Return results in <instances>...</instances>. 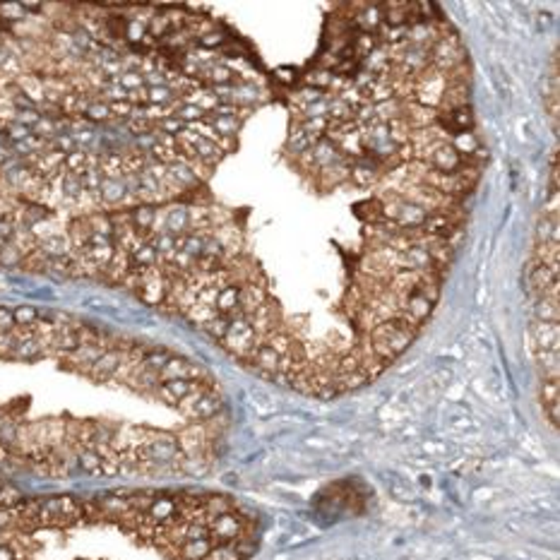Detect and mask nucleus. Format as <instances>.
Returning <instances> with one entry per match:
<instances>
[{"label":"nucleus","instance_id":"6e6552de","mask_svg":"<svg viewBox=\"0 0 560 560\" xmlns=\"http://www.w3.org/2000/svg\"><path fill=\"white\" fill-rule=\"evenodd\" d=\"M239 301H241V284H226L216 294L214 310L219 315H239Z\"/></svg>","mask_w":560,"mask_h":560},{"label":"nucleus","instance_id":"c85d7f7f","mask_svg":"<svg viewBox=\"0 0 560 560\" xmlns=\"http://www.w3.org/2000/svg\"><path fill=\"white\" fill-rule=\"evenodd\" d=\"M111 109V118H120V120H130V115H133L135 106L125 99V102H111L109 104Z\"/></svg>","mask_w":560,"mask_h":560},{"label":"nucleus","instance_id":"a878e982","mask_svg":"<svg viewBox=\"0 0 560 560\" xmlns=\"http://www.w3.org/2000/svg\"><path fill=\"white\" fill-rule=\"evenodd\" d=\"M144 37H147V24L138 22V19H128V27H125V39L138 46Z\"/></svg>","mask_w":560,"mask_h":560},{"label":"nucleus","instance_id":"423d86ee","mask_svg":"<svg viewBox=\"0 0 560 560\" xmlns=\"http://www.w3.org/2000/svg\"><path fill=\"white\" fill-rule=\"evenodd\" d=\"M99 203L106 207H123L128 203V188H125L123 176L120 178H104L102 188H99Z\"/></svg>","mask_w":560,"mask_h":560},{"label":"nucleus","instance_id":"72a5a7b5","mask_svg":"<svg viewBox=\"0 0 560 560\" xmlns=\"http://www.w3.org/2000/svg\"><path fill=\"white\" fill-rule=\"evenodd\" d=\"M10 159H12V152H10L8 147H0V166H3V164H8Z\"/></svg>","mask_w":560,"mask_h":560},{"label":"nucleus","instance_id":"4468645a","mask_svg":"<svg viewBox=\"0 0 560 560\" xmlns=\"http://www.w3.org/2000/svg\"><path fill=\"white\" fill-rule=\"evenodd\" d=\"M171 115H174V118H178L183 125L203 123V120L207 118V113H205V111H200L198 106H193V104L183 102V99H180V104H176L174 109H171Z\"/></svg>","mask_w":560,"mask_h":560},{"label":"nucleus","instance_id":"ddd939ff","mask_svg":"<svg viewBox=\"0 0 560 560\" xmlns=\"http://www.w3.org/2000/svg\"><path fill=\"white\" fill-rule=\"evenodd\" d=\"M149 241H152V245H154V250H156V255H159L161 262H169L171 255L178 250V236L169 234V231H159V234H154Z\"/></svg>","mask_w":560,"mask_h":560},{"label":"nucleus","instance_id":"1a4fd4ad","mask_svg":"<svg viewBox=\"0 0 560 560\" xmlns=\"http://www.w3.org/2000/svg\"><path fill=\"white\" fill-rule=\"evenodd\" d=\"M534 315H536V322H553V325H558L560 322V301L551 299V296H539L536 306H534Z\"/></svg>","mask_w":560,"mask_h":560},{"label":"nucleus","instance_id":"9b49d317","mask_svg":"<svg viewBox=\"0 0 560 560\" xmlns=\"http://www.w3.org/2000/svg\"><path fill=\"white\" fill-rule=\"evenodd\" d=\"M459 106H469V84H450L447 82L440 109L452 111V109H459Z\"/></svg>","mask_w":560,"mask_h":560},{"label":"nucleus","instance_id":"6ab92c4d","mask_svg":"<svg viewBox=\"0 0 560 560\" xmlns=\"http://www.w3.org/2000/svg\"><path fill=\"white\" fill-rule=\"evenodd\" d=\"M452 147L457 149L459 152V156H472L474 152H476L478 147H481V144H478V140L474 138V133H459V135H452Z\"/></svg>","mask_w":560,"mask_h":560},{"label":"nucleus","instance_id":"5701e85b","mask_svg":"<svg viewBox=\"0 0 560 560\" xmlns=\"http://www.w3.org/2000/svg\"><path fill=\"white\" fill-rule=\"evenodd\" d=\"M22 19H27V12H24L19 3L0 5V22H8V27H10L12 22H22Z\"/></svg>","mask_w":560,"mask_h":560},{"label":"nucleus","instance_id":"412c9836","mask_svg":"<svg viewBox=\"0 0 560 560\" xmlns=\"http://www.w3.org/2000/svg\"><path fill=\"white\" fill-rule=\"evenodd\" d=\"M203 330L207 332V335H212L216 342H221V337L226 335V330H229V315H219L216 312L212 320H207L205 325H203Z\"/></svg>","mask_w":560,"mask_h":560},{"label":"nucleus","instance_id":"c756f323","mask_svg":"<svg viewBox=\"0 0 560 560\" xmlns=\"http://www.w3.org/2000/svg\"><path fill=\"white\" fill-rule=\"evenodd\" d=\"M15 231H17V221L10 216H0V243H10L15 239Z\"/></svg>","mask_w":560,"mask_h":560},{"label":"nucleus","instance_id":"f03ea898","mask_svg":"<svg viewBox=\"0 0 560 560\" xmlns=\"http://www.w3.org/2000/svg\"><path fill=\"white\" fill-rule=\"evenodd\" d=\"M125 361V351L118 349V346H111V349H104L102 356L94 361V366L89 368L87 375L97 382H106V380H113L118 375L120 366Z\"/></svg>","mask_w":560,"mask_h":560},{"label":"nucleus","instance_id":"473e14b6","mask_svg":"<svg viewBox=\"0 0 560 560\" xmlns=\"http://www.w3.org/2000/svg\"><path fill=\"white\" fill-rule=\"evenodd\" d=\"M277 80H281V82H294L296 75L291 73L289 68H281V70H277Z\"/></svg>","mask_w":560,"mask_h":560},{"label":"nucleus","instance_id":"a211bd4d","mask_svg":"<svg viewBox=\"0 0 560 560\" xmlns=\"http://www.w3.org/2000/svg\"><path fill=\"white\" fill-rule=\"evenodd\" d=\"M178 92L169 87V84H159V87H147V104L152 106H169L171 102H176Z\"/></svg>","mask_w":560,"mask_h":560},{"label":"nucleus","instance_id":"393cba45","mask_svg":"<svg viewBox=\"0 0 560 560\" xmlns=\"http://www.w3.org/2000/svg\"><path fill=\"white\" fill-rule=\"evenodd\" d=\"M22 262H24V255L19 253L12 243H5L3 248H0V265L3 267H19Z\"/></svg>","mask_w":560,"mask_h":560},{"label":"nucleus","instance_id":"b1692460","mask_svg":"<svg viewBox=\"0 0 560 560\" xmlns=\"http://www.w3.org/2000/svg\"><path fill=\"white\" fill-rule=\"evenodd\" d=\"M48 149H55V152L68 156L70 152H75V149H80V147L75 144V140H73V135H70V133H58L51 142H48Z\"/></svg>","mask_w":560,"mask_h":560},{"label":"nucleus","instance_id":"2eb2a0df","mask_svg":"<svg viewBox=\"0 0 560 560\" xmlns=\"http://www.w3.org/2000/svg\"><path fill=\"white\" fill-rule=\"evenodd\" d=\"M560 221L556 216H541L536 226V239L539 243H560Z\"/></svg>","mask_w":560,"mask_h":560},{"label":"nucleus","instance_id":"aec40b11","mask_svg":"<svg viewBox=\"0 0 560 560\" xmlns=\"http://www.w3.org/2000/svg\"><path fill=\"white\" fill-rule=\"evenodd\" d=\"M84 118H87L89 123H104V120H109L111 118L109 104H106L104 99H92V102L87 104V109H84Z\"/></svg>","mask_w":560,"mask_h":560},{"label":"nucleus","instance_id":"dca6fc26","mask_svg":"<svg viewBox=\"0 0 560 560\" xmlns=\"http://www.w3.org/2000/svg\"><path fill=\"white\" fill-rule=\"evenodd\" d=\"M536 363L541 380H558V351H536Z\"/></svg>","mask_w":560,"mask_h":560},{"label":"nucleus","instance_id":"cd10ccee","mask_svg":"<svg viewBox=\"0 0 560 560\" xmlns=\"http://www.w3.org/2000/svg\"><path fill=\"white\" fill-rule=\"evenodd\" d=\"M17 346V330L15 332H0V358H10Z\"/></svg>","mask_w":560,"mask_h":560},{"label":"nucleus","instance_id":"f3484780","mask_svg":"<svg viewBox=\"0 0 560 560\" xmlns=\"http://www.w3.org/2000/svg\"><path fill=\"white\" fill-rule=\"evenodd\" d=\"M12 317L17 330H34L39 325V310L34 306H17L12 310Z\"/></svg>","mask_w":560,"mask_h":560},{"label":"nucleus","instance_id":"7ed1b4c3","mask_svg":"<svg viewBox=\"0 0 560 560\" xmlns=\"http://www.w3.org/2000/svg\"><path fill=\"white\" fill-rule=\"evenodd\" d=\"M164 214V231L174 236H185L190 234V216H188V205L183 203H171L166 205Z\"/></svg>","mask_w":560,"mask_h":560},{"label":"nucleus","instance_id":"39448f33","mask_svg":"<svg viewBox=\"0 0 560 560\" xmlns=\"http://www.w3.org/2000/svg\"><path fill=\"white\" fill-rule=\"evenodd\" d=\"M270 299L265 291V286L257 284V281H248V284H241V301H239V312L245 317H250L253 312L260 308L265 301Z\"/></svg>","mask_w":560,"mask_h":560},{"label":"nucleus","instance_id":"0eeeda50","mask_svg":"<svg viewBox=\"0 0 560 560\" xmlns=\"http://www.w3.org/2000/svg\"><path fill=\"white\" fill-rule=\"evenodd\" d=\"M39 253H41L46 260H63V257L73 255V243H70L68 234L60 231V234H53L48 239L39 241Z\"/></svg>","mask_w":560,"mask_h":560},{"label":"nucleus","instance_id":"2f4dec72","mask_svg":"<svg viewBox=\"0 0 560 560\" xmlns=\"http://www.w3.org/2000/svg\"><path fill=\"white\" fill-rule=\"evenodd\" d=\"M560 188V166H558V154L553 152L551 156V193H558Z\"/></svg>","mask_w":560,"mask_h":560},{"label":"nucleus","instance_id":"9d476101","mask_svg":"<svg viewBox=\"0 0 560 560\" xmlns=\"http://www.w3.org/2000/svg\"><path fill=\"white\" fill-rule=\"evenodd\" d=\"M200 77H205L207 82H212L214 87H229L231 82H234V70L229 68V65L224 63H209L203 68V75Z\"/></svg>","mask_w":560,"mask_h":560},{"label":"nucleus","instance_id":"f8f14e48","mask_svg":"<svg viewBox=\"0 0 560 560\" xmlns=\"http://www.w3.org/2000/svg\"><path fill=\"white\" fill-rule=\"evenodd\" d=\"M205 120H209V128L216 133V138L224 140V138H234L241 128V120L239 115H207Z\"/></svg>","mask_w":560,"mask_h":560},{"label":"nucleus","instance_id":"f257e3e1","mask_svg":"<svg viewBox=\"0 0 560 560\" xmlns=\"http://www.w3.org/2000/svg\"><path fill=\"white\" fill-rule=\"evenodd\" d=\"M260 337L255 335L253 325H250V320L245 315H231L229 317V330H226V335L221 337L219 344L224 346L226 351H229L231 356L241 358V361H245L248 358L250 351L255 349V344H260Z\"/></svg>","mask_w":560,"mask_h":560},{"label":"nucleus","instance_id":"4be33fe9","mask_svg":"<svg viewBox=\"0 0 560 560\" xmlns=\"http://www.w3.org/2000/svg\"><path fill=\"white\" fill-rule=\"evenodd\" d=\"M118 84L125 92H135V89L144 87V77L140 70H123V73L118 75Z\"/></svg>","mask_w":560,"mask_h":560},{"label":"nucleus","instance_id":"bb28decb","mask_svg":"<svg viewBox=\"0 0 560 560\" xmlns=\"http://www.w3.org/2000/svg\"><path fill=\"white\" fill-rule=\"evenodd\" d=\"M224 41H226V37L219 32V29H212V32H207V34H203V37H198L200 48H205V51H212V53H214V48L221 46Z\"/></svg>","mask_w":560,"mask_h":560},{"label":"nucleus","instance_id":"20e7f679","mask_svg":"<svg viewBox=\"0 0 560 560\" xmlns=\"http://www.w3.org/2000/svg\"><path fill=\"white\" fill-rule=\"evenodd\" d=\"M529 335L536 346V351H558L560 346V327L553 322H534L529 327Z\"/></svg>","mask_w":560,"mask_h":560},{"label":"nucleus","instance_id":"7c9ffc66","mask_svg":"<svg viewBox=\"0 0 560 560\" xmlns=\"http://www.w3.org/2000/svg\"><path fill=\"white\" fill-rule=\"evenodd\" d=\"M17 327H15V317H12V310L5 306H0V332H15Z\"/></svg>","mask_w":560,"mask_h":560}]
</instances>
